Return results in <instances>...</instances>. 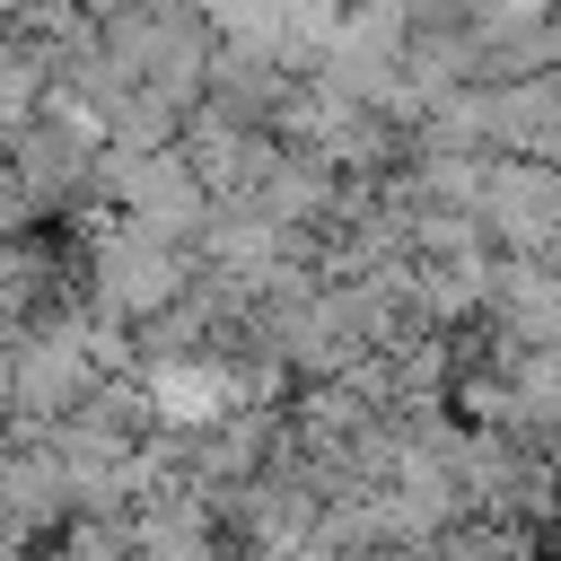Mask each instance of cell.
Listing matches in <instances>:
<instances>
[{
    "label": "cell",
    "instance_id": "obj_1",
    "mask_svg": "<svg viewBox=\"0 0 561 561\" xmlns=\"http://www.w3.org/2000/svg\"><path fill=\"white\" fill-rule=\"evenodd\" d=\"M473 237L482 254H552L561 237V175L552 158H482L473 175Z\"/></svg>",
    "mask_w": 561,
    "mask_h": 561
}]
</instances>
